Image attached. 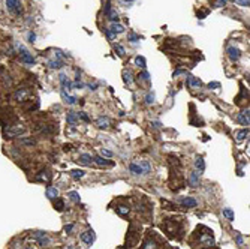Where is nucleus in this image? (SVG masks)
<instances>
[{"label": "nucleus", "mask_w": 250, "mask_h": 249, "mask_svg": "<svg viewBox=\"0 0 250 249\" xmlns=\"http://www.w3.org/2000/svg\"><path fill=\"white\" fill-rule=\"evenodd\" d=\"M234 3H237V5H240V6H249L250 0H234Z\"/></svg>", "instance_id": "4c0bfd02"}, {"label": "nucleus", "mask_w": 250, "mask_h": 249, "mask_svg": "<svg viewBox=\"0 0 250 249\" xmlns=\"http://www.w3.org/2000/svg\"><path fill=\"white\" fill-rule=\"evenodd\" d=\"M93 162H96L97 165H101V167H109V165H114V162L105 159V158H102V156H93Z\"/></svg>", "instance_id": "f8f14e48"}, {"label": "nucleus", "mask_w": 250, "mask_h": 249, "mask_svg": "<svg viewBox=\"0 0 250 249\" xmlns=\"http://www.w3.org/2000/svg\"><path fill=\"white\" fill-rule=\"evenodd\" d=\"M195 167H196V170H199L201 173L205 170V162H204V159H202L201 156H198V158L195 159Z\"/></svg>", "instance_id": "aec40b11"}, {"label": "nucleus", "mask_w": 250, "mask_h": 249, "mask_svg": "<svg viewBox=\"0 0 250 249\" xmlns=\"http://www.w3.org/2000/svg\"><path fill=\"white\" fill-rule=\"evenodd\" d=\"M67 197H69L72 201H75V203H79V194H78V192L72 191V192H69V194H67Z\"/></svg>", "instance_id": "c85d7f7f"}, {"label": "nucleus", "mask_w": 250, "mask_h": 249, "mask_svg": "<svg viewBox=\"0 0 250 249\" xmlns=\"http://www.w3.org/2000/svg\"><path fill=\"white\" fill-rule=\"evenodd\" d=\"M135 63L136 65H138V66H141L142 68V69H145V59H144L142 56H136V59H135Z\"/></svg>", "instance_id": "a878e982"}, {"label": "nucleus", "mask_w": 250, "mask_h": 249, "mask_svg": "<svg viewBox=\"0 0 250 249\" xmlns=\"http://www.w3.org/2000/svg\"><path fill=\"white\" fill-rule=\"evenodd\" d=\"M151 126H153L154 129H159V128H160L162 125H160V122H151Z\"/></svg>", "instance_id": "8fccbe9b"}, {"label": "nucleus", "mask_w": 250, "mask_h": 249, "mask_svg": "<svg viewBox=\"0 0 250 249\" xmlns=\"http://www.w3.org/2000/svg\"><path fill=\"white\" fill-rule=\"evenodd\" d=\"M27 39H29V42H35V39H36V35H35L33 32H30V33H29V36H27Z\"/></svg>", "instance_id": "c03bdc74"}, {"label": "nucleus", "mask_w": 250, "mask_h": 249, "mask_svg": "<svg viewBox=\"0 0 250 249\" xmlns=\"http://www.w3.org/2000/svg\"><path fill=\"white\" fill-rule=\"evenodd\" d=\"M103 12L107 14V15H108V14L111 12V3H109V2H107V3H105V8H103Z\"/></svg>", "instance_id": "a19ab883"}, {"label": "nucleus", "mask_w": 250, "mask_h": 249, "mask_svg": "<svg viewBox=\"0 0 250 249\" xmlns=\"http://www.w3.org/2000/svg\"><path fill=\"white\" fill-rule=\"evenodd\" d=\"M189 185L192 188H196L199 185V173L198 171H192L190 174H189Z\"/></svg>", "instance_id": "9d476101"}, {"label": "nucleus", "mask_w": 250, "mask_h": 249, "mask_svg": "<svg viewBox=\"0 0 250 249\" xmlns=\"http://www.w3.org/2000/svg\"><path fill=\"white\" fill-rule=\"evenodd\" d=\"M72 87H75V89H82V87H84V84H82L81 81H75L73 84H72Z\"/></svg>", "instance_id": "a18cd8bd"}, {"label": "nucleus", "mask_w": 250, "mask_h": 249, "mask_svg": "<svg viewBox=\"0 0 250 249\" xmlns=\"http://www.w3.org/2000/svg\"><path fill=\"white\" fill-rule=\"evenodd\" d=\"M101 153H102V156H107V158H111L112 156V152H111V150H108V149H101Z\"/></svg>", "instance_id": "58836bf2"}, {"label": "nucleus", "mask_w": 250, "mask_h": 249, "mask_svg": "<svg viewBox=\"0 0 250 249\" xmlns=\"http://www.w3.org/2000/svg\"><path fill=\"white\" fill-rule=\"evenodd\" d=\"M97 128H101V129L109 128V119L108 117H101L99 120H97Z\"/></svg>", "instance_id": "a211bd4d"}, {"label": "nucleus", "mask_w": 250, "mask_h": 249, "mask_svg": "<svg viewBox=\"0 0 250 249\" xmlns=\"http://www.w3.org/2000/svg\"><path fill=\"white\" fill-rule=\"evenodd\" d=\"M123 77H124V81L127 83V84H132V72L130 71H124Z\"/></svg>", "instance_id": "2f4dec72"}, {"label": "nucleus", "mask_w": 250, "mask_h": 249, "mask_svg": "<svg viewBox=\"0 0 250 249\" xmlns=\"http://www.w3.org/2000/svg\"><path fill=\"white\" fill-rule=\"evenodd\" d=\"M58 80H60V84L63 86L65 90H66V89H67V90H71V89H72V83H71L69 80H67V77H66L65 74H60V75H58Z\"/></svg>", "instance_id": "ddd939ff"}, {"label": "nucleus", "mask_w": 250, "mask_h": 249, "mask_svg": "<svg viewBox=\"0 0 250 249\" xmlns=\"http://www.w3.org/2000/svg\"><path fill=\"white\" fill-rule=\"evenodd\" d=\"M249 117H250V113H249V108H247V110H243L237 116V120H238L241 125H247L249 126V123H250V119Z\"/></svg>", "instance_id": "423d86ee"}, {"label": "nucleus", "mask_w": 250, "mask_h": 249, "mask_svg": "<svg viewBox=\"0 0 250 249\" xmlns=\"http://www.w3.org/2000/svg\"><path fill=\"white\" fill-rule=\"evenodd\" d=\"M88 87H90V90H96L97 89V84H88Z\"/></svg>", "instance_id": "864d4df0"}, {"label": "nucleus", "mask_w": 250, "mask_h": 249, "mask_svg": "<svg viewBox=\"0 0 250 249\" xmlns=\"http://www.w3.org/2000/svg\"><path fill=\"white\" fill-rule=\"evenodd\" d=\"M78 162H79L81 165H86V167H88V165H92V162H93V156L88 155V153H82V155H79V158H78Z\"/></svg>", "instance_id": "1a4fd4ad"}, {"label": "nucleus", "mask_w": 250, "mask_h": 249, "mask_svg": "<svg viewBox=\"0 0 250 249\" xmlns=\"http://www.w3.org/2000/svg\"><path fill=\"white\" fill-rule=\"evenodd\" d=\"M77 117H78V119H81V120H84V122H90L88 116L86 114L84 111H79V113H77Z\"/></svg>", "instance_id": "c9c22d12"}, {"label": "nucleus", "mask_w": 250, "mask_h": 249, "mask_svg": "<svg viewBox=\"0 0 250 249\" xmlns=\"http://www.w3.org/2000/svg\"><path fill=\"white\" fill-rule=\"evenodd\" d=\"M66 119H67V123H69V125H75V123H77V120H78L77 113L69 111V113H67V116H66Z\"/></svg>", "instance_id": "412c9836"}, {"label": "nucleus", "mask_w": 250, "mask_h": 249, "mask_svg": "<svg viewBox=\"0 0 250 249\" xmlns=\"http://www.w3.org/2000/svg\"><path fill=\"white\" fill-rule=\"evenodd\" d=\"M30 96V90L29 89H26V87H21V89H18L17 92H15V95H14V98L17 99L18 102H24V101H27V98Z\"/></svg>", "instance_id": "39448f33"}, {"label": "nucleus", "mask_w": 250, "mask_h": 249, "mask_svg": "<svg viewBox=\"0 0 250 249\" xmlns=\"http://www.w3.org/2000/svg\"><path fill=\"white\" fill-rule=\"evenodd\" d=\"M60 95H62L63 101H65L66 104H69V105H75V104H77V101H78V99H77V96H71V95H67L65 89L60 90Z\"/></svg>", "instance_id": "6e6552de"}, {"label": "nucleus", "mask_w": 250, "mask_h": 249, "mask_svg": "<svg viewBox=\"0 0 250 249\" xmlns=\"http://www.w3.org/2000/svg\"><path fill=\"white\" fill-rule=\"evenodd\" d=\"M154 99H156V96H154V93H147V96H145V104H148V105H151V104H154Z\"/></svg>", "instance_id": "7c9ffc66"}, {"label": "nucleus", "mask_w": 250, "mask_h": 249, "mask_svg": "<svg viewBox=\"0 0 250 249\" xmlns=\"http://www.w3.org/2000/svg\"><path fill=\"white\" fill-rule=\"evenodd\" d=\"M115 210H117V213H118L120 216H124V215L129 213V207H126V206H120V207L115 209Z\"/></svg>", "instance_id": "c756f323"}, {"label": "nucleus", "mask_w": 250, "mask_h": 249, "mask_svg": "<svg viewBox=\"0 0 250 249\" xmlns=\"http://www.w3.org/2000/svg\"><path fill=\"white\" fill-rule=\"evenodd\" d=\"M123 2H129V3H130V2H135V0H123Z\"/></svg>", "instance_id": "5fc2aeb1"}, {"label": "nucleus", "mask_w": 250, "mask_h": 249, "mask_svg": "<svg viewBox=\"0 0 250 249\" xmlns=\"http://www.w3.org/2000/svg\"><path fill=\"white\" fill-rule=\"evenodd\" d=\"M6 9L11 14L20 15L21 14V3L20 0H6Z\"/></svg>", "instance_id": "7ed1b4c3"}, {"label": "nucleus", "mask_w": 250, "mask_h": 249, "mask_svg": "<svg viewBox=\"0 0 250 249\" xmlns=\"http://www.w3.org/2000/svg\"><path fill=\"white\" fill-rule=\"evenodd\" d=\"M48 66L51 68V69H60V68H62L63 66V62H62V60H50V62H48Z\"/></svg>", "instance_id": "4be33fe9"}, {"label": "nucleus", "mask_w": 250, "mask_h": 249, "mask_svg": "<svg viewBox=\"0 0 250 249\" xmlns=\"http://www.w3.org/2000/svg\"><path fill=\"white\" fill-rule=\"evenodd\" d=\"M129 171H130L133 176H141V174H144L142 168L139 167L138 164H130V165H129Z\"/></svg>", "instance_id": "2eb2a0df"}, {"label": "nucleus", "mask_w": 250, "mask_h": 249, "mask_svg": "<svg viewBox=\"0 0 250 249\" xmlns=\"http://www.w3.org/2000/svg\"><path fill=\"white\" fill-rule=\"evenodd\" d=\"M186 84L190 87H201V80L192 77V75H187L186 77Z\"/></svg>", "instance_id": "4468645a"}, {"label": "nucleus", "mask_w": 250, "mask_h": 249, "mask_svg": "<svg viewBox=\"0 0 250 249\" xmlns=\"http://www.w3.org/2000/svg\"><path fill=\"white\" fill-rule=\"evenodd\" d=\"M17 48H18V51H20V59H21V62L22 63H26L27 66H33L36 62H35V57L30 54V53L22 47V45H17Z\"/></svg>", "instance_id": "f257e3e1"}, {"label": "nucleus", "mask_w": 250, "mask_h": 249, "mask_svg": "<svg viewBox=\"0 0 250 249\" xmlns=\"http://www.w3.org/2000/svg\"><path fill=\"white\" fill-rule=\"evenodd\" d=\"M115 50L118 51V54H120V56H123V54H124V48L122 47V45H115Z\"/></svg>", "instance_id": "49530a36"}, {"label": "nucleus", "mask_w": 250, "mask_h": 249, "mask_svg": "<svg viewBox=\"0 0 250 249\" xmlns=\"http://www.w3.org/2000/svg\"><path fill=\"white\" fill-rule=\"evenodd\" d=\"M235 242H237L240 246L244 243V240H243V237H241V234H235Z\"/></svg>", "instance_id": "79ce46f5"}, {"label": "nucleus", "mask_w": 250, "mask_h": 249, "mask_svg": "<svg viewBox=\"0 0 250 249\" xmlns=\"http://www.w3.org/2000/svg\"><path fill=\"white\" fill-rule=\"evenodd\" d=\"M73 227H75L73 224H69V225H66V227H65V231H66V233H72Z\"/></svg>", "instance_id": "de8ad7c7"}, {"label": "nucleus", "mask_w": 250, "mask_h": 249, "mask_svg": "<svg viewBox=\"0 0 250 249\" xmlns=\"http://www.w3.org/2000/svg\"><path fill=\"white\" fill-rule=\"evenodd\" d=\"M228 0H217V6H225Z\"/></svg>", "instance_id": "603ef678"}, {"label": "nucleus", "mask_w": 250, "mask_h": 249, "mask_svg": "<svg viewBox=\"0 0 250 249\" xmlns=\"http://www.w3.org/2000/svg\"><path fill=\"white\" fill-rule=\"evenodd\" d=\"M223 216H226L229 221H234V212L231 209H223Z\"/></svg>", "instance_id": "473e14b6"}, {"label": "nucleus", "mask_w": 250, "mask_h": 249, "mask_svg": "<svg viewBox=\"0 0 250 249\" xmlns=\"http://www.w3.org/2000/svg\"><path fill=\"white\" fill-rule=\"evenodd\" d=\"M105 33H107V36L109 38V39H114V38H115V35L112 33V32H111L109 29H105Z\"/></svg>", "instance_id": "37998d69"}, {"label": "nucleus", "mask_w": 250, "mask_h": 249, "mask_svg": "<svg viewBox=\"0 0 250 249\" xmlns=\"http://www.w3.org/2000/svg\"><path fill=\"white\" fill-rule=\"evenodd\" d=\"M67 249H73V248H67Z\"/></svg>", "instance_id": "6e6d98bb"}, {"label": "nucleus", "mask_w": 250, "mask_h": 249, "mask_svg": "<svg viewBox=\"0 0 250 249\" xmlns=\"http://www.w3.org/2000/svg\"><path fill=\"white\" fill-rule=\"evenodd\" d=\"M109 30H111V32L114 33V35H118V33H123V32H124V26L118 24V23H117V24H115V23H112V26L109 27Z\"/></svg>", "instance_id": "f3484780"}, {"label": "nucleus", "mask_w": 250, "mask_h": 249, "mask_svg": "<svg viewBox=\"0 0 250 249\" xmlns=\"http://www.w3.org/2000/svg\"><path fill=\"white\" fill-rule=\"evenodd\" d=\"M181 74H186V71H183V69H177L175 72H174V77H177V75H181Z\"/></svg>", "instance_id": "3c124183"}, {"label": "nucleus", "mask_w": 250, "mask_h": 249, "mask_svg": "<svg viewBox=\"0 0 250 249\" xmlns=\"http://www.w3.org/2000/svg\"><path fill=\"white\" fill-rule=\"evenodd\" d=\"M45 236H47V233H45V231H35L33 233V234H32V237L33 239H41V237H45Z\"/></svg>", "instance_id": "f704fd0d"}, {"label": "nucleus", "mask_w": 250, "mask_h": 249, "mask_svg": "<svg viewBox=\"0 0 250 249\" xmlns=\"http://www.w3.org/2000/svg\"><path fill=\"white\" fill-rule=\"evenodd\" d=\"M84 174H86V173L82 171V170H72V171H71V176H72V179H75V180H79L81 177H84Z\"/></svg>", "instance_id": "5701e85b"}, {"label": "nucleus", "mask_w": 250, "mask_h": 249, "mask_svg": "<svg viewBox=\"0 0 250 249\" xmlns=\"http://www.w3.org/2000/svg\"><path fill=\"white\" fill-rule=\"evenodd\" d=\"M127 41H130V42H138L139 41V36H136L135 33H130L127 36Z\"/></svg>", "instance_id": "e433bc0d"}, {"label": "nucleus", "mask_w": 250, "mask_h": 249, "mask_svg": "<svg viewBox=\"0 0 250 249\" xmlns=\"http://www.w3.org/2000/svg\"><path fill=\"white\" fill-rule=\"evenodd\" d=\"M247 135H249V128L247 129H243V131H238L237 132V141H243Z\"/></svg>", "instance_id": "393cba45"}, {"label": "nucleus", "mask_w": 250, "mask_h": 249, "mask_svg": "<svg viewBox=\"0 0 250 249\" xmlns=\"http://www.w3.org/2000/svg\"><path fill=\"white\" fill-rule=\"evenodd\" d=\"M81 240L82 242H86L87 245H92L93 243V240H94V234H93V231L92 230H88L86 233H82L81 234Z\"/></svg>", "instance_id": "9b49d317"}, {"label": "nucleus", "mask_w": 250, "mask_h": 249, "mask_svg": "<svg viewBox=\"0 0 250 249\" xmlns=\"http://www.w3.org/2000/svg\"><path fill=\"white\" fill-rule=\"evenodd\" d=\"M108 20H109L111 23H118V14H117L115 11H111V12L108 14Z\"/></svg>", "instance_id": "cd10ccee"}, {"label": "nucleus", "mask_w": 250, "mask_h": 249, "mask_svg": "<svg viewBox=\"0 0 250 249\" xmlns=\"http://www.w3.org/2000/svg\"><path fill=\"white\" fill-rule=\"evenodd\" d=\"M228 56H229V59L232 60V62H238L240 57H241V51L235 47H229L228 48Z\"/></svg>", "instance_id": "0eeeda50"}, {"label": "nucleus", "mask_w": 250, "mask_h": 249, "mask_svg": "<svg viewBox=\"0 0 250 249\" xmlns=\"http://www.w3.org/2000/svg\"><path fill=\"white\" fill-rule=\"evenodd\" d=\"M54 207L58 210V212H62V210H65V203H63L62 200H57V201L54 203Z\"/></svg>", "instance_id": "72a5a7b5"}, {"label": "nucleus", "mask_w": 250, "mask_h": 249, "mask_svg": "<svg viewBox=\"0 0 250 249\" xmlns=\"http://www.w3.org/2000/svg\"><path fill=\"white\" fill-rule=\"evenodd\" d=\"M138 80H139V81H144V83H148V81H150V74H148L147 71L141 72V74L138 75Z\"/></svg>", "instance_id": "bb28decb"}, {"label": "nucleus", "mask_w": 250, "mask_h": 249, "mask_svg": "<svg viewBox=\"0 0 250 249\" xmlns=\"http://www.w3.org/2000/svg\"><path fill=\"white\" fill-rule=\"evenodd\" d=\"M20 143H21V144H27V146H33L35 144V140L33 138H29V140H21Z\"/></svg>", "instance_id": "ea45409f"}, {"label": "nucleus", "mask_w": 250, "mask_h": 249, "mask_svg": "<svg viewBox=\"0 0 250 249\" xmlns=\"http://www.w3.org/2000/svg\"><path fill=\"white\" fill-rule=\"evenodd\" d=\"M138 165L142 168L144 174H148V173H151V165H150V162H148V161H139V162H138Z\"/></svg>", "instance_id": "6ab92c4d"}, {"label": "nucleus", "mask_w": 250, "mask_h": 249, "mask_svg": "<svg viewBox=\"0 0 250 249\" xmlns=\"http://www.w3.org/2000/svg\"><path fill=\"white\" fill-rule=\"evenodd\" d=\"M177 201L186 209H193V207L198 206V201H196L195 198H192V197H180Z\"/></svg>", "instance_id": "20e7f679"}, {"label": "nucleus", "mask_w": 250, "mask_h": 249, "mask_svg": "<svg viewBox=\"0 0 250 249\" xmlns=\"http://www.w3.org/2000/svg\"><path fill=\"white\" fill-rule=\"evenodd\" d=\"M37 245H39V246H50L51 245V240L47 237V236H45V237H41V239H37Z\"/></svg>", "instance_id": "b1692460"}, {"label": "nucleus", "mask_w": 250, "mask_h": 249, "mask_svg": "<svg viewBox=\"0 0 250 249\" xmlns=\"http://www.w3.org/2000/svg\"><path fill=\"white\" fill-rule=\"evenodd\" d=\"M217 87H220V83H210L208 84V89H217Z\"/></svg>", "instance_id": "09e8293b"}, {"label": "nucleus", "mask_w": 250, "mask_h": 249, "mask_svg": "<svg viewBox=\"0 0 250 249\" xmlns=\"http://www.w3.org/2000/svg\"><path fill=\"white\" fill-rule=\"evenodd\" d=\"M27 129H26V126H22V125H17V126H9L7 129L5 131L6 134V137L7 138H12V137H18V135L21 134H24Z\"/></svg>", "instance_id": "f03ea898"}, {"label": "nucleus", "mask_w": 250, "mask_h": 249, "mask_svg": "<svg viewBox=\"0 0 250 249\" xmlns=\"http://www.w3.org/2000/svg\"><path fill=\"white\" fill-rule=\"evenodd\" d=\"M47 197L51 198V200H54L58 197V189L57 188H52V186H48L47 188Z\"/></svg>", "instance_id": "dca6fc26"}]
</instances>
